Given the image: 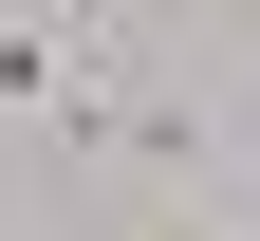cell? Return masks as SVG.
<instances>
[{"instance_id":"1","label":"cell","mask_w":260,"mask_h":241,"mask_svg":"<svg viewBox=\"0 0 260 241\" xmlns=\"http://www.w3.org/2000/svg\"><path fill=\"white\" fill-rule=\"evenodd\" d=\"M149 241H223V223H149Z\"/></svg>"}]
</instances>
